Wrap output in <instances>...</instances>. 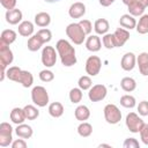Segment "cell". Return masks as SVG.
<instances>
[{"instance_id": "cell-3", "label": "cell", "mask_w": 148, "mask_h": 148, "mask_svg": "<svg viewBox=\"0 0 148 148\" xmlns=\"http://www.w3.org/2000/svg\"><path fill=\"white\" fill-rule=\"evenodd\" d=\"M31 99L37 106L44 108L49 103V94L44 87L36 86L31 90Z\"/></svg>"}, {"instance_id": "cell-28", "label": "cell", "mask_w": 148, "mask_h": 148, "mask_svg": "<svg viewBox=\"0 0 148 148\" xmlns=\"http://www.w3.org/2000/svg\"><path fill=\"white\" fill-rule=\"evenodd\" d=\"M49 113H50L52 117H54V118L61 117L62 113H64V106H62V104L59 103V102H53V103H51V104L49 105Z\"/></svg>"}, {"instance_id": "cell-10", "label": "cell", "mask_w": 148, "mask_h": 148, "mask_svg": "<svg viewBox=\"0 0 148 148\" xmlns=\"http://www.w3.org/2000/svg\"><path fill=\"white\" fill-rule=\"evenodd\" d=\"M106 87L104 84H95L90 88L88 92V97L91 102H99L106 96Z\"/></svg>"}, {"instance_id": "cell-41", "label": "cell", "mask_w": 148, "mask_h": 148, "mask_svg": "<svg viewBox=\"0 0 148 148\" xmlns=\"http://www.w3.org/2000/svg\"><path fill=\"white\" fill-rule=\"evenodd\" d=\"M124 148H139L140 145H139V141L134 138H128L124 141Z\"/></svg>"}, {"instance_id": "cell-45", "label": "cell", "mask_w": 148, "mask_h": 148, "mask_svg": "<svg viewBox=\"0 0 148 148\" xmlns=\"http://www.w3.org/2000/svg\"><path fill=\"white\" fill-rule=\"evenodd\" d=\"M25 147H27V142L23 140V138L12 142V148H25Z\"/></svg>"}, {"instance_id": "cell-12", "label": "cell", "mask_w": 148, "mask_h": 148, "mask_svg": "<svg viewBox=\"0 0 148 148\" xmlns=\"http://www.w3.org/2000/svg\"><path fill=\"white\" fill-rule=\"evenodd\" d=\"M135 62H136V58L134 56V53L132 52H127L123 56L121 61H120V66L124 71L130 72L135 67Z\"/></svg>"}, {"instance_id": "cell-42", "label": "cell", "mask_w": 148, "mask_h": 148, "mask_svg": "<svg viewBox=\"0 0 148 148\" xmlns=\"http://www.w3.org/2000/svg\"><path fill=\"white\" fill-rule=\"evenodd\" d=\"M138 111H139V114L141 116H148V102L147 101L140 102L138 105Z\"/></svg>"}, {"instance_id": "cell-43", "label": "cell", "mask_w": 148, "mask_h": 148, "mask_svg": "<svg viewBox=\"0 0 148 148\" xmlns=\"http://www.w3.org/2000/svg\"><path fill=\"white\" fill-rule=\"evenodd\" d=\"M140 138H141V141L148 146V124H145L143 127L141 128L140 131Z\"/></svg>"}, {"instance_id": "cell-20", "label": "cell", "mask_w": 148, "mask_h": 148, "mask_svg": "<svg viewBox=\"0 0 148 148\" xmlns=\"http://www.w3.org/2000/svg\"><path fill=\"white\" fill-rule=\"evenodd\" d=\"M15 133L17 134V136L20 138H23V139H29L32 136V128L31 126L29 125H25V124H20L17 125V127L15 128Z\"/></svg>"}, {"instance_id": "cell-23", "label": "cell", "mask_w": 148, "mask_h": 148, "mask_svg": "<svg viewBox=\"0 0 148 148\" xmlns=\"http://www.w3.org/2000/svg\"><path fill=\"white\" fill-rule=\"evenodd\" d=\"M35 23L40 27V28H44V27H47L50 23H51V16L45 13V12H40V13H37L35 15Z\"/></svg>"}, {"instance_id": "cell-40", "label": "cell", "mask_w": 148, "mask_h": 148, "mask_svg": "<svg viewBox=\"0 0 148 148\" xmlns=\"http://www.w3.org/2000/svg\"><path fill=\"white\" fill-rule=\"evenodd\" d=\"M79 24H80V27L82 28V30L84 31L86 35H89V34L91 32V30H92V24H91V22H90L89 20H81V21L79 22Z\"/></svg>"}, {"instance_id": "cell-22", "label": "cell", "mask_w": 148, "mask_h": 148, "mask_svg": "<svg viewBox=\"0 0 148 148\" xmlns=\"http://www.w3.org/2000/svg\"><path fill=\"white\" fill-rule=\"evenodd\" d=\"M16 40V32L12 29H6L1 32V36H0V43H3V44H7V45H10L12 43H14Z\"/></svg>"}, {"instance_id": "cell-39", "label": "cell", "mask_w": 148, "mask_h": 148, "mask_svg": "<svg viewBox=\"0 0 148 148\" xmlns=\"http://www.w3.org/2000/svg\"><path fill=\"white\" fill-rule=\"evenodd\" d=\"M39 79L43 82H51L54 79V74L50 69H43L39 72Z\"/></svg>"}, {"instance_id": "cell-46", "label": "cell", "mask_w": 148, "mask_h": 148, "mask_svg": "<svg viewBox=\"0 0 148 148\" xmlns=\"http://www.w3.org/2000/svg\"><path fill=\"white\" fill-rule=\"evenodd\" d=\"M98 1H99L101 6H103V7H109V6H111L116 0H98Z\"/></svg>"}, {"instance_id": "cell-6", "label": "cell", "mask_w": 148, "mask_h": 148, "mask_svg": "<svg viewBox=\"0 0 148 148\" xmlns=\"http://www.w3.org/2000/svg\"><path fill=\"white\" fill-rule=\"evenodd\" d=\"M13 128L10 124L3 121L0 124V147H8L13 142Z\"/></svg>"}, {"instance_id": "cell-19", "label": "cell", "mask_w": 148, "mask_h": 148, "mask_svg": "<svg viewBox=\"0 0 148 148\" xmlns=\"http://www.w3.org/2000/svg\"><path fill=\"white\" fill-rule=\"evenodd\" d=\"M25 114H24V111L23 109L21 108H14L12 111H10V120L16 124V125H20V124H23V121L25 120Z\"/></svg>"}, {"instance_id": "cell-35", "label": "cell", "mask_w": 148, "mask_h": 148, "mask_svg": "<svg viewBox=\"0 0 148 148\" xmlns=\"http://www.w3.org/2000/svg\"><path fill=\"white\" fill-rule=\"evenodd\" d=\"M69 99L72 103H79L82 99V89L81 88H73L69 91Z\"/></svg>"}, {"instance_id": "cell-38", "label": "cell", "mask_w": 148, "mask_h": 148, "mask_svg": "<svg viewBox=\"0 0 148 148\" xmlns=\"http://www.w3.org/2000/svg\"><path fill=\"white\" fill-rule=\"evenodd\" d=\"M103 45L106 47V49H109V50H111V49H113V47H116V45H114V39H113V34H105L104 36H103Z\"/></svg>"}, {"instance_id": "cell-1", "label": "cell", "mask_w": 148, "mask_h": 148, "mask_svg": "<svg viewBox=\"0 0 148 148\" xmlns=\"http://www.w3.org/2000/svg\"><path fill=\"white\" fill-rule=\"evenodd\" d=\"M56 49L58 51V54L60 57L61 64L66 67H71L76 64V56H75V49L72 46V44L66 39H59L56 44Z\"/></svg>"}, {"instance_id": "cell-48", "label": "cell", "mask_w": 148, "mask_h": 148, "mask_svg": "<svg viewBox=\"0 0 148 148\" xmlns=\"http://www.w3.org/2000/svg\"><path fill=\"white\" fill-rule=\"evenodd\" d=\"M131 1H133V0H123V2H124V3L126 5V6H127V5H128V3L131 2Z\"/></svg>"}, {"instance_id": "cell-33", "label": "cell", "mask_w": 148, "mask_h": 148, "mask_svg": "<svg viewBox=\"0 0 148 148\" xmlns=\"http://www.w3.org/2000/svg\"><path fill=\"white\" fill-rule=\"evenodd\" d=\"M22 69L17 66H13V67H9L6 72V75L7 77L10 80V81H14V82H17L18 81V77H20V74H21Z\"/></svg>"}, {"instance_id": "cell-26", "label": "cell", "mask_w": 148, "mask_h": 148, "mask_svg": "<svg viewBox=\"0 0 148 148\" xmlns=\"http://www.w3.org/2000/svg\"><path fill=\"white\" fill-rule=\"evenodd\" d=\"M74 114H75V118H76L77 120L84 121V120H87V119L90 117V111H89L88 106H86V105H79V106L75 109Z\"/></svg>"}, {"instance_id": "cell-32", "label": "cell", "mask_w": 148, "mask_h": 148, "mask_svg": "<svg viewBox=\"0 0 148 148\" xmlns=\"http://www.w3.org/2000/svg\"><path fill=\"white\" fill-rule=\"evenodd\" d=\"M23 111H24V114H25V118L28 120H34L36 119L38 116H39V111L37 110V108H35L34 105H25L23 108Z\"/></svg>"}, {"instance_id": "cell-27", "label": "cell", "mask_w": 148, "mask_h": 148, "mask_svg": "<svg viewBox=\"0 0 148 148\" xmlns=\"http://www.w3.org/2000/svg\"><path fill=\"white\" fill-rule=\"evenodd\" d=\"M120 87L124 91H127V92H131L133 91L135 88H136V82L134 79L130 77V76H126L124 79H121L120 81Z\"/></svg>"}, {"instance_id": "cell-34", "label": "cell", "mask_w": 148, "mask_h": 148, "mask_svg": "<svg viewBox=\"0 0 148 148\" xmlns=\"http://www.w3.org/2000/svg\"><path fill=\"white\" fill-rule=\"evenodd\" d=\"M120 104L124 108H128L132 109L135 106V98L132 95H124L120 97Z\"/></svg>"}, {"instance_id": "cell-29", "label": "cell", "mask_w": 148, "mask_h": 148, "mask_svg": "<svg viewBox=\"0 0 148 148\" xmlns=\"http://www.w3.org/2000/svg\"><path fill=\"white\" fill-rule=\"evenodd\" d=\"M77 133L82 138H88L91 135L92 133V126L89 124V123H86V121H82L79 126H77Z\"/></svg>"}, {"instance_id": "cell-17", "label": "cell", "mask_w": 148, "mask_h": 148, "mask_svg": "<svg viewBox=\"0 0 148 148\" xmlns=\"http://www.w3.org/2000/svg\"><path fill=\"white\" fill-rule=\"evenodd\" d=\"M136 61H138L140 73L145 76H148V53L147 52L140 53L136 58Z\"/></svg>"}, {"instance_id": "cell-24", "label": "cell", "mask_w": 148, "mask_h": 148, "mask_svg": "<svg viewBox=\"0 0 148 148\" xmlns=\"http://www.w3.org/2000/svg\"><path fill=\"white\" fill-rule=\"evenodd\" d=\"M17 82L21 83L24 88H29V87H31L32 83H34V76H32V74H31L30 72H28V71H23V69H22V72H21V74H20V77H18V81H17Z\"/></svg>"}, {"instance_id": "cell-25", "label": "cell", "mask_w": 148, "mask_h": 148, "mask_svg": "<svg viewBox=\"0 0 148 148\" xmlns=\"http://www.w3.org/2000/svg\"><path fill=\"white\" fill-rule=\"evenodd\" d=\"M94 29L98 35H105L109 30V22L106 18H98L95 21Z\"/></svg>"}, {"instance_id": "cell-8", "label": "cell", "mask_w": 148, "mask_h": 148, "mask_svg": "<svg viewBox=\"0 0 148 148\" xmlns=\"http://www.w3.org/2000/svg\"><path fill=\"white\" fill-rule=\"evenodd\" d=\"M57 61V53L54 47L45 46L42 51V62L45 67H53Z\"/></svg>"}, {"instance_id": "cell-31", "label": "cell", "mask_w": 148, "mask_h": 148, "mask_svg": "<svg viewBox=\"0 0 148 148\" xmlns=\"http://www.w3.org/2000/svg\"><path fill=\"white\" fill-rule=\"evenodd\" d=\"M28 49L30 50V51H32V52H35V51H38L39 49H40V46L43 45V43H42V40L38 38V36L37 35H34V36H31L29 39H28Z\"/></svg>"}, {"instance_id": "cell-21", "label": "cell", "mask_w": 148, "mask_h": 148, "mask_svg": "<svg viewBox=\"0 0 148 148\" xmlns=\"http://www.w3.org/2000/svg\"><path fill=\"white\" fill-rule=\"evenodd\" d=\"M18 34L23 37H29L34 34V24L30 21H23L18 24Z\"/></svg>"}, {"instance_id": "cell-15", "label": "cell", "mask_w": 148, "mask_h": 148, "mask_svg": "<svg viewBox=\"0 0 148 148\" xmlns=\"http://www.w3.org/2000/svg\"><path fill=\"white\" fill-rule=\"evenodd\" d=\"M22 20V12L17 8H13V9H9L6 12V21L9 23V24H17L20 21Z\"/></svg>"}, {"instance_id": "cell-36", "label": "cell", "mask_w": 148, "mask_h": 148, "mask_svg": "<svg viewBox=\"0 0 148 148\" xmlns=\"http://www.w3.org/2000/svg\"><path fill=\"white\" fill-rule=\"evenodd\" d=\"M36 35L38 36V38L42 40L43 44L49 43L51 40V38H52V34H51V31L49 29H40V30L37 31Z\"/></svg>"}, {"instance_id": "cell-5", "label": "cell", "mask_w": 148, "mask_h": 148, "mask_svg": "<svg viewBox=\"0 0 148 148\" xmlns=\"http://www.w3.org/2000/svg\"><path fill=\"white\" fill-rule=\"evenodd\" d=\"M126 126L127 128L130 130V132L132 133H140L141 128L143 127L145 123L143 120L134 112H130L127 116H126Z\"/></svg>"}, {"instance_id": "cell-2", "label": "cell", "mask_w": 148, "mask_h": 148, "mask_svg": "<svg viewBox=\"0 0 148 148\" xmlns=\"http://www.w3.org/2000/svg\"><path fill=\"white\" fill-rule=\"evenodd\" d=\"M66 35L76 45L82 44L84 38H86V34H84V31L82 30V28L80 27L79 23H71V24H68L67 28H66Z\"/></svg>"}, {"instance_id": "cell-9", "label": "cell", "mask_w": 148, "mask_h": 148, "mask_svg": "<svg viewBox=\"0 0 148 148\" xmlns=\"http://www.w3.org/2000/svg\"><path fill=\"white\" fill-rule=\"evenodd\" d=\"M14 60V56L12 50L9 49V45L0 43V65L1 68H6L8 65H10Z\"/></svg>"}, {"instance_id": "cell-4", "label": "cell", "mask_w": 148, "mask_h": 148, "mask_svg": "<svg viewBox=\"0 0 148 148\" xmlns=\"http://www.w3.org/2000/svg\"><path fill=\"white\" fill-rule=\"evenodd\" d=\"M104 118H105L106 123L114 125V124H117V123L120 121V119H121V112H120V110L118 109L117 105H114V104H108L104 108Z\"/></svg>"}, {"instance_id": "cell-18", "label": "cell", "mask_w": 148, "mask_h": 148, "mask_svg": "<svg viewBox=\"0 0 148 148\" xmlns=\"http://www.w3.org/2000/svg\"><path fill=\"white\" fill-rule=\"evenodd\" d=\"M127 8H128V12H130L131 15H133V16H140V15L143 14L146 7L141 2H139L138 0H133V1H131L127 5Z\"/></svg>"}, {"instance_id": "cell-47", "label": "cell", "mask_w": 148, "mask_h": 148, "mask_svg": "<svg viewBox=\"0 0 148 148\" xmlns=\"http://www.w3.org/2000/svg\"><path fill=\"white\" fill-rule=\"evenodd\" d=\"M99 147H101V148H102V147H108V148H111V146H110V145H105V143L99 145Z\"/></svg>"}, {"instance_id": "cell-30", "label": "cell", "mask_w": 148, "mask_h": 148, "mask_svg": "<svg viewBox=\"0 0 148 148\" xmlns=\"http://www.w3.org/2000/svg\"><path fill=\"white\" fill-rule=\"evenodd\" d=\"M136 31L141 35H145L148 32V15H142L139 20V23H136Z\"/></svg>"}, {"instance_id": "cell-16", "label": "cell", "mask_w": 148, "mask_h": 148, "mask_svg": "<svg viewBox=\"0 0 148 148\" xmlns=\"http://www.w3.org/2000/svg\"><path fill=\"white\" fill-rule=\"evenodd\" d=\"M86 47L90 52H97V51H99L101 47H102V43H101L99 37L96 36V35L89 36L87 38V40H86Z\"/></svg>"}, {"instance_id": "cell-14", "label": "cell", "mask_w": 148, "mask_h": 148, "mask_svg": "<svg viewBox=\"0 0 148 148\" xmlns=\"http://www.w3.org/2000/svg\"><path fill=\"white\" fill-rule=\"evenodd\" d=\"M119 24L124 29H126V30H132V29L136 28V21L134 18V16L131 15V14H124V15H121L120 18H119Z\"/></svg>"}, {"instance_id": "cell-11", "label": "cell", "mask_w": 148, "mask_h": 148, "mask_svg": "<svg viewBox=\"0 0 148 148\" xmlns=\"http://www.w3.org/2000/svg\"><path fill=\"white\" fill-rule=\"evenodd\" d=\"M113 39H114L116 47L123 46L130 39V32H128V30H126L124 28H117L116 31L113 32Z\"/></svg>"}, {"instance_id": "cell-7", "label": "cell", "mask_w": 148, "mask_h": 148, "mask_svg": "<svg viewBox=\"0 0 148 148\" xmlns=\"http://www.w3.org/2000/svg\"><path fill=\"white\" fill-rule=\"evenodd\" d=\"M102 68V61L97 56H90L86 61V72L90 76H96Z\"/></svg>"}, {"instance_id": "cell-49", "label": "cell", "mask_w": 148, "mask_h": 148, "mask_svg": "<svg viewBox=\"0 0 148 148\" xmlns=\"http://www.w3.org/2000/svg\"><path fill=\"white\" fill-rule=\"evenodd\" d=\"M46 2H50V3H52V2H57V1H59V0H45Z\"/></svg>"}, {"instance_id": "cell-37", "label": "cell", "mask_w": 148, "mask_h": 148, "mask_svg": "<svg viewBox=\"0 0 148 148\" xmlns=\"http://www.w3.org/2000/svg\"><path fill=\"white\" fill-rule=\"evenodd\" d=\"M77 84H79V88H81L82 90H88V89L91 88L92 82H91V79H90L89 76L83 75V76H81V77L79 79Z\"/></svg>"}, {"instance_id": "cell-13", "label": "cell", "mask_w": 148, "mask_h": 148, "mask_svg": "<svg viewBox=\"0 0 148 148\" xmlns=\"http://www.w3.org/2000/svg\"><path fill=\"white\" fill-rule=\"evenodd\" d=\"M68 14L72 18H80L86 14V6L80 1L74 2L73 5H71L68 9Z\"/></svg>"}, {"instance_id": "cell-44", "label": "cell", "mask_w": 148, "mask_h": 148, "mask_svg": "<svg viewBox=\"0 0 148 148\" xmlns=\"http://www.w3.org/2000/svg\"><path fill=\"white\" fill-rule=\"evenodd\" d=\"M0 2L2 5V7L6 8L7 10L13 9L16 6V0H0Z\"/></svg>"}]
</instances>
